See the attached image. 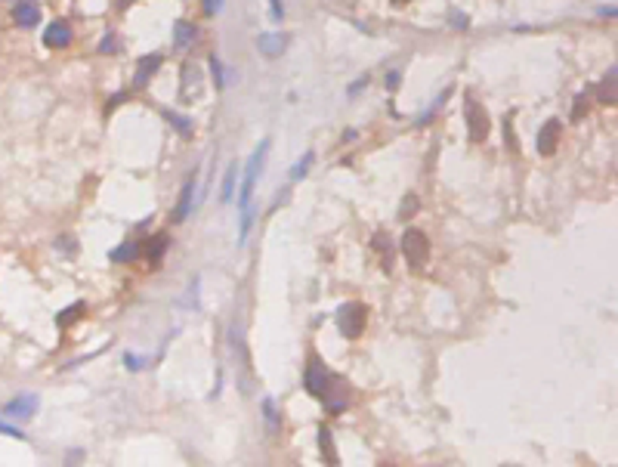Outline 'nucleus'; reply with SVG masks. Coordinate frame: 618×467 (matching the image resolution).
<instances>
[{
  "label": "nucleus",
  "mask_w": 618,
  "mask_h": 467,
  "mask_svg": "<svg viewBox=\"0 0 618 467\" xmlns=\"http://www.w3.org/2000/svg\"><path fill=\"white\" fill-rule=\"evenodd\" d=\"M334 322H337V331L346 337V341H358L368 325V310L358 300H350V304H340L337 312H334Z\"/></svg>",
  "instance_id": "nucleus-1"
},
{
  "label": "nucleus",
  "mask_w": 618,
  "mask_h": 467,
  "mask_svg": "<svg viewBox=\"0 0 618 467\" xmlns=\"http://www.w3.org/2000/svg\"><path fill=\"white\" fill-rule=\"evenodd\" d=\"M464 121H467V137L473 143H485L488 130H492V121H488V112L473 93L464 96Z\"/></svg>",
  "instance_id": "nucleus-2"
},
{
  "label": "nucleus",
  "mask_w": 618,
  "mask_h": 467,
  "mask_svg": "<svg viewBox=\"0 0 618 467\" xmlns=\"http://www.w3.org/2000/svg\"><path fill=\"white\" fill-rule=\"evenodd\" d=\"M331 384H334V374L328 372L325 362L312 353L306 359V372H303V390H306L312 399H325L328 390H331Z\"/></svg>",
  "instance_id": "nucleus-3"
},
{
  "label": "nucleus",
  "mask_w": 618,
  "mask_h": 467,
  "mask_svg": "<svg viewBox=\"0 0 618 467\" xmlns=\"http://www.w3.org/2000/svg\"><path fill=\"white\" fill-rule=\"evenodd\" d=\"M399 244H402V254H405L408 266L420 269L426 260H430V238H426L420 229H405Z\"/></svg>",
  "instance_id": "nucleus-4"
},
{
  "label": "nucleus",
  "mask_w": 618,
  "mask_h": 467,
  "mask_svg": "<svg viewBox=\"0 0 618 467\" xmlns=\"http://www.w3.org/2000/svg\"><path fill=\"white\" fill-rule=\"evenodd\" d=\"M266 152H269V139H263L260 143V149L251 155V161H247V170H244V183H241V192H238V211H244L247 205H251L253 198V186H257V176L260 170H263V158Z\"/></svg>",
  "instance_id": "nucleus-5"
},
{
  "label": "nucleus",
  "mask_w": 618,
  "mask_h": 467,
  "mask_svg": "<svg viewBox=\"0 0 618 467\" xmlns=\"http://www.w3.org/2000/svg\"><path fill=\"white\" fill-rule=\"evenodd\" d=\"M560 137H562V124L556 118H550V121H544L541 124V130H538V139H535V149H538V155H553L556 152V146H560Z\"/></svg>",
  "instance_id": "nucleus-6"
},
{
  "label": "nucleus",
  "mask_w": 618,
  "mask_h": 467,
  "mask_svg": "<svg viewBox=\"0 0 618 467\" xmlns=\"http://www.w3.org/2000/svg\"><path fill=\"white\" fill-rule=\"evenodd\" d=\"M164 65V53H146V56L136 62V75H133V87L142 90L148 87V81L154 78V71Z\"/></svg>",
  "instance_id": "nucleus-7"
},
{
  "label": "nucleus",
  "mask_w": 618,
  "mask_h": 467,
  "mask_svg": "<svg viewBox=\"0 0 618 467\" xmlns=\"http://www.w3.org/2000/svg\"><path fill=\"white\" fill-rule=\"evenodd\" d=\"M71 41H74L71 25H68V22H62V19L49 22V25L43 28V44H47L49 50H62V47H68Z\"/></svg>",
  "instance_id": "nucleus-8"
},
{
  "label": "nucleus",
  "mask_w": 618,
  "mask_h": 467,
  "mask_svg": "<svg viewBox=\"0 0 618 467\" xmlns=\"http://www.w3.org/2000/svg\"><path fill=\"white\" fill-rule=\"evenodd\" d=\"M43 19V10L37 7L34 0H19L16 7H12V22L19 28H37Z\"/></svg>",
  "instance_id": "nucleus-9"
},
{
  "label": "nucleus",
  "mask_w": 618,
  "mask_h": 467,
  "mask_svg": "<svg viewBox=\"0 0 618 467\" xmlns=\"http://www.w3.org/2000/svg\"><path fill=\"white\" fill-rule=\"evenodd\" d=\"M201 71L195 65H183V90H179V100L183 102H195L201 100Z\"/></svg>",
  "instance_id": "nucleus-10"
},
{
  "label": "nucleus",
  "mask_w": 618,
  "mask_h": 467,
  "mask_svg": "<svg viewBox=\"0 0 618 467\" xmlns=\"http://www.w3.org/2000/svg\"><path fill=\"white\" fill-rule=\"evenodd\" d=\"M34 411H37V396H34V393H22V396H16L12 402L3 405L6 418H31Z\"/></svg>",
  "instance_id": "nucleus-11"
},
{
  "label": "nucleus",
  "mask_w": 618,
  "mask_h": 467,
  "mask_svg": "<svg viewBox=\"0 0 618 467\" xmlns=\"http://www.w3.org/2000/svg\"><path fill=\"white\" fill-rule=\"evenodd\" d=\"M284 47H288V41H284V34H260L257 38V50L263 53L266 59H278L284 53Z\"/></svg>",
  "instance_id": "nucleus-12"
},
{
  "label": "nucleus",
  "mask_w": 618,
  "mask_h": 467,
  "mask_svg": "<svg viewBox=\"0 0 618 467\" xmlns=\"http://www.w3.org/2000/svg\"><path fill=\"white\" fill-rule=\"evenodd\" d=\"M192 205H195V174L185 180L183 195H179V201H176V211H173V220H176V223H183V220L192 214Z\"/></svg>",
  "instance_id": "nucleus-13"
},
{
  "label": "nucleus",
  "mask_w": 618,
  "mask_h": 467,
  "mask_svg": "<svg viewBox=\"0 0 618 467\" xmlns=\"http://www.w3.org/2000/svg\"><path fill=\"white\" fill-rule=\"evenodd\" d=\"M195 38H198L195 22H185V19L173 22V44H176L179 50H189V47L195 44Z\"/></svg>",
  "instance_id": "nucleus-14"
},
{
  "label": "nucleus",
  "mask_w": 618,
  "mask_h": 467,
  "mask_svg": "<svg viewBox=\"0 0 618 467\" xmlns=\"http://www.w3.org/2000/svg\"><path fill=\"white\" fill-rule=\"evenodd\" d=\"M167 244H170V238H167L164 232L152 236V238H148V244H146V260L148 263H161V257L167 254Z\"/></svg>",
  "instance_id": "nucleus-15"
},
{
  "label": "nucleus",
  "mask_w": 618,
  "mask_h": 467,
  "mask_svg": "<svg viewBox=\"0 0 618 467\" xmlns=\"http://www.w3.org/2000/svg\"><path fill=\"white\" fill-rule=\"evenodd\" d=\"M374 251L383 257L380 266L389 273V266H393V238H389V232H383V229L377 232V236H374Z\"/></svg>",
  "instance_id": "nucleus-16"
},
{
  "label": "nucleus",
  "mask_w": 618,
  "mask_h": 467,
  "mask_svg": "<svg viewBox=\"0 0 618 467\" xmlns=\"http://www.w3.org/2000/svg\"><path fill=\"white\" fill-rule=\"evenodd\" d=\"M139 254H142V251H139V244H136V242H124L121 248L111 251L108 260H111V263H133Z\"/></svg>",
  "instance_id": "nucleus-17"
},
{
  "label": "nucleus",
  "mask_w": 618,
  "mask_h": 467,
  "mask_svg": "<svg viewBox=\"0 0 618 467\" xmlns=\"http://www.w3.org/2000/svg\"><path fill=\"white\" fill-rule=\"evenodd\" d=\"M319 448H321V458H325V464H337V448H334L331 430H328V427H319Z\"/></svg>",
  "instance_id": "nucleus-18"
},
{
  "label": "nucleus",
  "mask_w": 618,
  "mask_h": 467,
  "mask_svg": "<svg viewBox=\"0 0 618 467\" xmlns=\"http://www.w3.org/2000/svg\"><path fill=\"white\" fill-rule=\"evenodd\" d=\"M597 96L603 102H609V106H615V69H609L606 71V78L599 81V90H597Z\"/></svg>",
  "instance_id": "nucleus-19"
},
{
  "label": "nucleus",
  "mask_w": 618,
  "mask_h": 467,
  "mask_svg": "<svg viewBox=\"0 0 618 467\" xmlns=\"http://www.w3.org/2000/svg\"><path fill=\"white\" fill-rule=\"evenodd\" d=\"M161 115H164V121H170L173 127H176L183 137H192V121L189 118H183V115H176L173 109H161Z\"/></svg>",
  "instance_id": "nucleus-20"
},
{
  "label": "nucleus",
  "mask_w": 618,
  "mask_h": 467,
  "mask_svg": "<svg viewBox=\"0 0 618 467\" xmlns=\"http://www.w3.org/2000/svg\"><path fill=\"white\" fill-rule=\"evenodd\" d=\"M207 65H210V75H214V90L222 93V90H226V71H222V62L216 56H210Z\"/></svg>",
  "instance_id": "nucleus-21"
},
{
  "label": "nucleus",
  "mask_w": 618,
  "mask_h": 467,
  "mask_svg": "<svg viewBox=\"0 0 618 467\" xmlns=\"http://www.w3.org/2000/svg\"><path fill=\"white\" fill-rule=\"evenodd\" d=\"M235 176H238V168H229L226 170V176H222V192H220V201L222 205H229V201H232V189H235Z\"/></svg>",
  "instance_id": "nucleus-22"
},
{
  "label": "nucleus",
  "mask_w": 618,
  "mask_h": 467,
  "mask_svg": "<svg viewBox=\"0 0 618 467\" xmlns=\"http://www.w3.org/2000/svg\"><path fill=\"white\" fill-rule=\"evenodd\" d=\"M80 312H84V304H71L68 310H62L59 316H56V322H59L62 328H65V325H71L74 319H80Z\"/></svg>",
  "instance_id": "nucleus-23"
},
{
  "label": "nucleus",
  "mask_w": 618,
  "mask_h": 467,
  "mask_svg": "<svg viewBox=\"0 0 618 467\" xmlns=\"http://www.w3.org/2000/svg\"><path fill=\"white\" fill-rule=\"evenodd\" d=\"M263 415H266V421H269L272 433H275V430H278V409H275V399H269V396L263 399Z\"/></svg>",
  "instance_id": "nucleus-24"
},
{
  "label": "nucleus",
  "mask_w": 618,
  "mask_h": 467,
  "mask_svg": "<svg viewBox=\"0 0 618 467\" xmlns=\"http://www.w3.org/2000/svg\"><path fill=\"white\" fill-rule=\"evenodd\" d=\"M117 50H121V44H117V34L108 32L102 38V44H99V53H102V56H108V53H117Z\"/></svg>",
  "instance_id": "nucleus-25"
},
{
  "label": "nucleus",
  "mask_w": 618,
  "mask_h": 467,
  "mask_svg": "<svg viewBox=\"0 0 618 467\" xmlns=\"http://www.w3.org/2000/svg\"><path fill=\"white\" fill-rule=\"evenodd\" d=\"M312 152H306V155L300 158V161H297V168L290 170V176H294V180H303V176H306V170H309V164H312Z\"/></svg>",
  "instance_id": "nucleus-26"
},
{
  "label": "nucleus",
  "mask_w": 618,
  "mask_h": 467,
  "mask_svg": "<svg viewBox=\"0 0 618 467\" xmlns=\"http://www.w3.org/2000/svg\"><path fill=\"white\" fill-rule=\"evenodd\" d=\"M513 115H516V112H510V118L504 121V143H507V149H510V152H516V137H513Z\"/></svg>",
  "instance_id": "nucleus-27"
},
{
  "label": "nucleus",
  "mask_w": 618,
  "mask_h": 467,
  "mask_svg": "<svg viewBox=\"0 0 618 467\" xmlns=\"http://www.w3.org/2000/svg\"><path fill=\"white\" fill-rule=\"evenodd\" d=\"M448 22H451V28H461V32H467V28H470L467 13H457V10H455V13H451V19H448Z\"/></svg>",
  "instance_id": "nucleus-28"
},
{
  "label": "nucleus",
  "mask_w": 618,
  "mask_h": 467,
  "mask_svg": "<svg viewBox=\"0 0 618 467\" xmlns=\"http://www.w3.org/2000/svg\"><path fill=\"white\" fill-rule=\"evenodd\" d=\"M0 433H6V436H12V440H25V433L16 427V424H6V421H0Z\"/></svg>",
  "instance_id": "nucleus-29"
},
{
  "label": "nucleus",
  "mask_w": 618,
  "mask_h": 467,
  "mask_svg": "<svg viewBox=\"0 0 618 467\" xmlns=\"http://www.w3.org/2000/svg\"><path fill=\"white\" fill-rule=\"evenodd\" d=\"M269 13H272V19H275V22L284 19V3H282V0H269Z\"/></svg>",
  "instance_id": "nucleus-30"
},
{
  "label": "nucleus",
  "mask_w": 618,
  "mask_h": 467,
  "mask_svg": "<svg viewBox=\"0 0 618 467\" xmlns=\"http://www.w3.org/2000/svg\"><path fill=\"white\" fill-rule=\"evenodd\" d=\"M124 362H127V368H130V372H136V368H142V365H146V359H142V356H133V353H127V356H124Z\"/></svg>",
  "instance_id": "nucleus-31"
},
{
  "label": "nucleus",
  "mask_w": 618,
  "mask_h": 467,
  "mask_svg": "<svg viewBox=\"0 0 618 467\" xmlns=\"http://www.w3.org/2000/svg\"><path fill=\"white\" fill-rule=\"evenodd\" d=\"M222 10V0H204V13L207 16H216Z\"/></svg>",
  "instance_id": "nucleus-32"
},
{
  "label": "nucleus",
  "mask_w": 618,
  "mask_h": 467,
  "mask_svg": "<svg viewBox=\"0 0 618 467\" xmlns=\"http://www.w3.org/2000/svg\"><path fill=\"white\" fill-rule=\"evenodd\" d=\"M399 81H402V71H389V75H387V87L389 90L399 87Z\"/></svg>",
  "instance_id": "nucleus-33"
},
{
  "label": "nucleus",
  "mask_w": 618,
  "mask_h": 467,
  "mask_svg": "<svg viewBox=\"0 0 618 467\" xmlns=\"http://www.w3.org/2000/svg\"><path fill=\"white\" fill-rule=\"evenodd\" d=\"M124 100H127V93L115 96V100H111V102H108V109H105V112H108V115H111V109H117V106H121V102H124Z\"/></svg>",
  "instance_id": "nucleus-34"
},
{
  "label": "nucleus",
  "mask_w": 618,
  "mask_h": 467,
  "mask_svg": "<svg viewBox=\"0 0 618 467\" xmlns=\"http://www.w3.org/2000/svg\"><path fill=\"white\" fill-rule=\"evenodd\" d=\"M365 84H368V78H362V81H356V84H352V87H350V96H356V93H358V90H362V87H365Z\"/></svg>",
  "instance_id": "nucleus-35"
},
{
  "label": "nucleus",
  "mask_w": 618,
  "mask_h": 467,
  "mask_svg": "<svg viewBox=\"0 0 618 467\" xmlns=\"http://www.w3.org/2000/svg\"><path fill=\"white\" fill-rule=\"evenodd\" d=\"M599 16H606V19H612V16H615V7H606V10H599Z\"/></svg>",
  "instance_id": "nucleus-36"
},
{
  "label": "nucleus",
  "mask_w": 618,
  "mask_h": 467,
  "mask_svg": "<svg viewBox=\"0 0 618 467\" xmlns=\"http://www.w3.org/2000/svg\"><path fill=\"white\" fill-rule=\"evenodd\" d=\"M130 3H133V0H117V10H127Z\"/></svg>",
  "instance_id": "nucleus-37"
},
{
  "label": "nucleus",
  "mask_w": 618,
  "mask_h": 467,
  "mask_svg": "<svg viewBox=\"0 0 618 467\" xmlns=\"http://www.w3.org/2000/svg\"><path fill=\"white\" fill-rule=\"evenodd\" d=\"M393 3H396V7H402V3H405V0H393Z\"/></svg>",
  "instance_id": "nucleus-38"
}]
</instances>
